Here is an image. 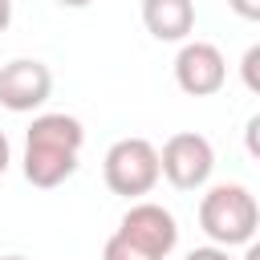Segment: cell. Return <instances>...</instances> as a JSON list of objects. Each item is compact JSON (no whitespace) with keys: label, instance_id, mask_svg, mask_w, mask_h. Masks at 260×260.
Here are the masks:
<instances>
[{"label":"cell","instance_id":"30bf717a","mask_svg":"<svg viewBox=\"0 0 260 260\" xmlns=\"http://www.w3.org/2000/svg\"><path fill=\"white\" fill-rule=\"evenodd\" d=\"M256 65H260V45H252L248 53H244V85L256 93L260 89V77H256Z\"/></svg>","mask_w":260,"mask_h":260},{"label":"cell","instance_id":"6da1fadb","mask_svg":"<svg viewBox=\"0 0 260 260\" xmlns=\"http://www.w3.org/2000/svg\"><path fill=\"white\" fill-rule=\"evenodd\" d=\"M85 130L73 114H41L24 134V179L32 187H57L77 171Z\"/></svg>","mask_w":260,"mask_h":260},{"label":"cell","instance_id":"8fae6325","mask_svg":"<svg viewBox=\"0 0 260 260\" xmlns=\"http://www.w3.org/2000/svg\"><path fill=\"white\" fill-rule=\"evenodd\" d=\"M183 260H232V256H228V248H219V244H207V248H191Z\"/></svg>","mask_w":260,"mask_h":260},{"label":"cell","instance_id":"2e32d148","mask_svg":"<svg viewBox=\"0 0 260 260\" xmlns=\"http://www.w3.org/2000/svg\"><path fill=\"white\" fill-rule=\"evenodd\" d=\"M244 260H260V248H256V244H248V256H244Z\"/></svg>","mask_w":260,"mask_h":260},{"label":"cell","instance_id":"52a82bcc","mask_svg":"<svg viewBox=\"0 0 260 260\" xmlns=\"http://www.w3.org/2000/svg\"><path fill=\"white\" fill-rule=\"evenodd\" d=\"M175 81H179V89L191 93V98H211V93H219L223 81H228V61H223V53H219L215 45H207V41H187V45L179 49V57H175Z\"/></svg>","mask_w":260,"mask_h":260},{"label":"cell","instance_id":"3957f363","mask_svg":"<svg viewBox=\"0 0 260 260\" xmlns=\"http://www.w3.org/2000/svg\"><path fill=\"white\" fill-rule=\"evenodd\" d=\"M102 175H106V187L114 195H126V199L150 195L154 183L162 179L158 175V150L146 138H118L102 158Z\"/></svg>","mask_w":260,"mask_h":260},{"label":"cell","instance_id":"7c38bea8","mask_svg":"<svg viewBox=\"0 0 260 260\" xmlns=\"http://www.w3.org/2000/svg\"><path fill=\"white\" fill-rule=\"evenodd\" d=\"M228 4H232L236 16H244V20H260V0H228Z\"/></svg>","mask_w":260,"mask_h":260},{"label":"cell","instance_id":"9c48e42d","mask_svg":"<svg viewBox=\"0 0 260 260\" xmlns=\"http://www.w3.org/2000/svg\"><path fill=\"white\" fill-rule=\"evenodd\" d=\"M102 260H154V256L142 252L138 244H130L122 232H114V236L106 240V248H102Z\"/></svg>","mask_w":260,"mask_h":260},{"label":"cell","instance_id":"5bb4252c","mask_svg":"<svg viewBox=\"0 0 260 260\" xmlns=\"http://www.w3.org/2000/svg\"><path fill=\"white\" fill-rule=\"evenodd\" d=\"M12 24V0H0V32Z\"/></svg>","mask_w":260,"mask_h":260},{"label":"cell","instance_id":"5b68a950","mask_svg":"<svg viewBox=\"0 0 260 260\" xmlns=\"http://www.w3.org/2000/svg\"><path fill=\"white\" fill-rule=\"evenodd\" d=\"M53 93V73L45 61L32 57H16L0 69V106L12 114H32L37 106H45Z\"/></svg>","mask_w":260,"mask_h":260},{"label":"cell","instance_id":"8992f818","mask_svg":"<svg viewBox=\"0 0 260 260\" xmlns=\"http://www.w3.org/2000/svg\"><path fill=\"white\" fill-rule=\"evenodd\" d=\"M118 232L130 244H138L142 252H150L154 260H167L175 252V244H179V223L162 203H130Z\"/></svg>","mask_w":260,"mask_h":260},{"label":"cell","instance_id":"4fadbf2b","mask_svg":"<svg viewBox=\"0 0 260 260\" xmlns=\"http://www.w3.org/2000/svg\"><path fill=\"white\" fill-rule=\"evenodd\" d=\"M8 162H12V146H8V138H4V130H0V175L8 171Z\"/></svg>","mask_w":260,"mask_h":260},{"label":"cell","instance_id":"ba28073f","mask_svg":"<svg viewBox=\"0 0 260 260\" xmlns=\"http://www.w3.org/2000/svg\"><path fill=\"white\" fill-rule=\"evenodd\" d=\"M142 24L154 41H187L195 28V0H142Z\"/></svg>","mask_w":260,"mask_h":260},{"label":"cell","instance_id":"7a4b0ae2","mask_svg":"<svg viewBox=\"0 0 260 260\" xmlns=\"http://www.w3.org/2000/svg\"><path fill=\"white\" fill-rule=\"evenodd\" d=\"M199 228L211 244L219 248H236V244H252L256 228H260V207L256 195L240 183H219L203 195L199 203Z\"/></svg>","mask_w":260,"mask_h":260},{"label":"cell","instance_id":"e0dca14e","mask_svg":"<svg viewBox=\"0 0 260 260\" xmlns=\"http://www.w3.org/2000/svg\"><path fill=\"white\" fill-rule=\"evenodd\" d=\"M0 260H28V256H0Z\"/></svg>","mask_w":260,"mask_h":260},{"label":"cell","instance_id":"9a60e30c","mask_svg":"<svg viewBox=\"0 0 260 260\" xmlns=\"http://www.w3.org/2000/svg\"><path fill=\"white\" fill-rule=\"evenodd\" d=\"M57 4H65V8H85V4H93V0H57Z\"/></svg>","mask_w":260,"mask_h":260},{"label":"cell","instance_id":"277c9868","mask_svg":"<svg viewBox=\"0 0 260 260\" xmlns=\"http://www.w3.org/2000/svg\"><path fill=\"white\" fill-rule=\"evenodd\" d=\"M215 171V150L203 134L195 130H183V134H171L158 150V175L175 187V191H199Z\"/></svg>","mask_w":260,"mask_h":260}]
</instances>
